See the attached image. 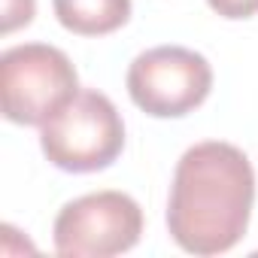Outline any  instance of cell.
I'll list each match as a JSON object with an SVG mask.
<instances>
[{
	"instance_id": "cell-3",
	"label": "cell",
	"mask_w": 258,
	"mask_h": 258,
	"mask_svg": "<svg viewBox=\"0 0 258 258\" xmlns=\"http://www.w3.org/2000/svg\"><path fill=\"white\" fill-rule=\"evenodd\" d=\"M73 61L49 43H25L0 55V106L16 124H46L79 94Z\"/></svg>"
},
{
	"instance_id": "cell-1",
	"label": "cell",
	"mask_w": 258,
	"mask_h": 258,
	"mask_svg": "<svg viewBox=\"0 0 258 258\" xmlns=\"http://www.w3.org/2000/svg\"><path fill=\"white\" fill-rule=\"evenodd\" d=\"M255 170L243 149L207 140L182 152L167 201V231L182 252L222 255L234 249L252 219Z\"/></svg>"
},
{
	"instance_id": "cell-7",
	"label": "cell",
	"mask_w": 258,
	"mask_h": 258,
	"mask_svg": "<svg viewBox=\"0 0 258 258\" xmlns=\"http://www.w3.org/2000/svg\"><path fill=\"white\" fill-rule=\"evenodd\" d=\"M0 7H4V22H0V31L13 34L16 28H25V25L34 22L37 0H0Z\"/></svg>"
},
{
	"instance_id": "cell-5",
	"label": "cell",
	"mask_w": 258,
	"mask_h": 258,
	"mask_svg": "<svg viewBox=\"0 0 258 258\" xmlns=\"http://www.w3.org/2000/svg\"><path fill=\"white\" fill-rule=\"evenodd\" d=\"M55 249L67 258H109L134 249L143 237V210L124 191H91L55 216Z\"/></svg>"
},
{
	"instance_id": "cell-6",
	"label": "cell",
	"mask_w": 258,
	"mask_h": 258,
	"mask_svg": "<svg viewBox=\"0 0 258 258\" xmlns=\"http://www.w3.org/2000/svg\"><path fill=\"white\" fill-rule=\"evenodd\" d=\"M58 22L79 37H103L131 19V0H52Z\"/></svg>"
},
{
	"instance_id": "cell-2",
	"label": "cell",
	"mask_w": 258,
	"mask_h": 258,
	"mask_svg": "<svg viewBox=\"0 0 258 258\" xmlns=\"http://www.w3.org/2000/svg\"><path fill=\"white\" fill-rule=\"evenodd\" d=\"M40 146L58 170H106L124 149V121L106 94L82 88L43 124Z\"/></svg>"
},
{
	"instance_id": "cell-8",
	"label": "cell",
	"mask_w": 258,
	"mask_h": 258,
	"mask_svg": "<svg viewBox=\"0 0 258 258\" xmlns=\"http://www.w3.org/2000/svg\"><path fill=\"white\" fill-rule=\"evenodd\" d=\"M210 10L222 19L240 22V19H252L258 16V0H207Z\"/></svg>"
},
{
	"instance_id": "cell-4",
	"label": "cell",
	"mask_w": 258,
	"mask_h": 258,
	"mask_svg": "<svg viewBox=\"0 0 258 258\" xmlns=\"http://www.w3.org/2000/svg\"><path fill=\"white\" fill-rule=\"evenodd\" d=\"M131 100L152 118H182L198 109L213 88L210 61L185 46H155L140 52L124 76Z\"/></svg>"
}]
</instances>
